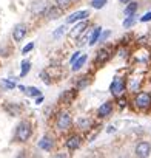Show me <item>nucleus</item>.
Here are the masks:
<instances>
[{
  "mask_svg": "<svg viewBox=\"0 0 151 158\" xmlns=\"http://www.w3.org/2000/svg\"><path fill=\"white\" fill-rule=\"evenodd\" d=\"M110 90H111V93H113L114 96H117V98H119V96L125 92V81H123L122 77L116 76V77L113 79V82H111Z\"/></svg>",
  "mask_w": 151,
  "mask_h": 158,
  "instance_id": "4",
  "label": "nucleus"
},
{
  "mask_svg": "<svg viewBox=\"0 0 151 158\" xmlns=\"http://www.w3.org/2000/svg\"><path fill=\"white\" fill-rule=\"evenodd\" d=\"M88 16H90L88 11H77V13L71 14V16L66 19V22H68V23H72V22H77V20H83V19H87Z\"/></svg>",
  "mask_w": 151,
  "mask_h": 158,
  "instance_id": "9",
  "label": "nucleus"
},
{
  "mask_svg": "<svg viewBox=\"0 0 151 158\" xmlns=\"http://www.w3.org/2000/svg\"><path fill=\"white\" fill-rule=\"evenodd\" d=\"M79 146H80V136H77V135H72V136L66 141V147H68L69 150L79 149Z\"/></svg>",
  "mask_w": 151,
  "mask_h": 158,
  "instance_id": "11",
  "label": "nucleus"
},
{
  "mask_svg": "<svg viewBox=\"0 0 151 158\" xmlns=\"http://www.w3.org/2000/svg\"><path fill=\"white\" fill-rule=\"evenodd\" d=\"M48 8H49L48 0H34L31 5V13L34 16H42L45 14V11H48Z\"/></svg>",
  "mask_w": 151,
  "mask_h": 158,
  "instance_id": "3",
  "label": "nucleus"
},
{
  "mask_svg": "<svg viewBox=\"0 0 151 158\" xmlns=\"http://www.w3.org/2000/svg\"><path fill=\"white\" fill-rule=\"evenodd\" d=\"M108 34H110V33H108V31H106V33H105V34H103V36H102V37H100V40H103V39H106V37H108Z\"/></svg>",
  "mask_w": 151,
  "mask_h": 158,
  "instance_id": "32",
  "label": "nucleus"
},
{
  "mask_svg": "<svg viewBox=\"0 0 151 158\" xmlns=\"http://www.w3.org/2000/svg\"><path fill=\"white\" fill-rule=\"evenodd\" d=\"M79 56H80V53H79V51H76V53L72 54V57H71V64H74L76 60H77V59H79Z\"/></svg>",
  "mask_w": 151,
  "mask_h": 158,
  "instance_id": "29",
  "label": "nucleus"
},
{
  "mask_svg": "<svg viewBox=\"0 0 151 158\" xmlns=\"http://www.w3.org/2000/svg\"><path fill=\"white\" fill-rule=\"evenodd\" d=\"M134 104H136V107H139V109H142V110L151 107V95L146 93V92L139 93V95L136 96V99H134Z\"/></svg>",
  "mask_w": 151,
  "mask_h": 158,
  "instance_id": "2",
  "label": "nucleus"
},
{
  "mask_svg": "<svg viewBox=\"0 0 151 158\" xmlns=\"http://www.w3.org/2000/svg\"><path fill=\"white\" fill-rule=\"evenodd\" d=\"M119 106H120V107H125V106H126V101H125L123 98H120V99H119Z\"/></svg>",
  "mask_w": 151,
  "mask_h": 158,
  "instance_id": "30",
  "label": "nucleus"
},
{
  "mask_svg": "<svg viewBox=\"0 0 151 158\" xmlns=\"http://www.w3.org/2000/svg\"><path fill=\"white\" fill-rule=\"evenodd\" d=\"M120 2H122V3H126V2H130V0H120Z\"/></svg>",
  "mask_w": 151,
  "mask_h": 158,
  "instance_id": "33",
  "label": "nucleus"
},
{
  "mask_svg": "<svg viewBox=\"0 0 151 158\" xmlns=\"http://www.w3.org/2000/svg\"><path fill=\"white\" fill-rule=\"evenodd\" d=\"M43 101V96H37V99H36V104H40Z\"/></svg>",
  "mask_w": 151,
  "mask_h": 158,
  "instance_id": "31",
  "label": "nucleus"
},
{
  "mask_svg": "<svg viewBox=\"0 0 151 158\" xmlns=\"http://www.w3.org/2000/svg\"><path fill=\"white\" fill-rule=\"evenodd\" d=\"M26 93L29 96H40V90L36 87H26Z\"/></svg>",
  "mask_w": 151,
  "mask_h": 158,
  "instance_id": "22",
  "label": "nucleus"
},
{
  "mask_svg": "<svg viewBox=\"0 0 151 158\" xmlns=\"http://www.w3.org/2000/svg\"><path fill=\"white\" fill-rule=\"evenodd\" d=\"M60 10H62L60 6H59V8H54V6L48 8L46 17H48V19H52V20H54V19H59V17H60Z\"/></svg>",
  "mask_w": 151,
  "mask_h": 158,
  "instance_id": "15",
  "label": "nucleus"
},
{
  "mask_svg": "<svg viewBox=\"0 0 151 158\" xmlns=\"http://www.w3.org/2000/svg\"><path fill=\"white\" fill-rule=\"evenodd\" d=\"M110 59V51L106 48H102L99 53H97V57H96V64H105L106 60Z\"/></svg>",
  "mask_w": 151,
  "mask_h": 158,
  "instance_id": "12",
  "label": "nucleus"
},
{
  "mask_svg": "<svg viewBox=\"0 0 151 158\" xmlns=\"http://www.w3.org/2000/svg\"><path fill=\"white\" fill-rule=\"evenodd\" d=\"M39 147L43 149V150H51L54 147V141L51 136H43L40 141H39Z\"/></svg>",
  "mask_w": 151,
  "mask_h": 158,
  "instance_id": "10",
  "label": "nucleus"
},
{
  "mask_svg": "<svg viewBox=\"0 0 151 158\" xmlns=\"http://www.w3.org/2000/svg\"><path fill=\"white\" fill-rule=\"evenodd\" d=\"M91 124H93V121H91L88 116H82V118H79V121H77V126H79V129H82V130H90Z\"/></svg>",
  "mask_w": 151,
  "mask_h": 158,
  "instance_id": "13",
  "label": "nucleus"
},
{
  "mask_svg": "<svg viewBox=\"0 0 151 158\" xmlns=\"http://www.w3.org/2000/svg\"><path fill=\"white\" fill-rule=\"evenodd\" d=\"M71 124H72V119H71V116H69L68 113H59V116H57V119H56L57 129H60V130H68V129L71 127Z\"/></svg>",
  "mask_w": 151,
  "mask_h": 158,
  "instance_id": "5",
  "label": "nucleus"
},
{
  "mask_svg": "<svg viewBox=\"0 0 151 158\" xmlns=\"http://www.w3.org/2000/svg\"><path fill=\"white\" fill-rule=\"evenodd\" d=\"M2 84H3L6 89H14V87H16V82H11V81H8V79H3Z\"/></svg>",
  "mask_w": 151,
  "mask_h": 158,
  "instance_id": "24",
  "label": "nucleus"
},
{
  "mask_svg": "<svg viewBox=\"0 0 151 158\" xmlns=\"http://www.w3.org/2000/svg\"><path fill=\"white\" fill-rule=\"evenodd\" d=\"M100 33H102V28H100V27H96L94 31H93V34H91V37H90V45H94V44L99 40Z\"/></svg>",
  "mask_w": 151,
  "mask_h": 158,
  "instance_id": "16",
  "label": "nucleus"
},
{
  "mask_svg": "<svg viewBox=\"0 0 151 158\" xmlns=\"http://www.w3.org/2000/svg\"><path fill=\"white\" fill-rule=\"evenodd\" d=\"M149 152H151V146H149V143L142 141V143H139V144L136 146V155H137V156H148Z\"/></svg>",
  "mask_w": 151,
  "mask_h": 158,
  "instance_id": "7",
  "label": "nucleus"
},
{
  "mask_svg": "<svg viewBox=\"0 0 151 158\" xmlns=\"http://www.w3.org/2000/svg\"><path fill=\"white\" fill-rule=\"evenodd\" d=\"M87 62V56H82V57H79L77 60H76L74 64H72V70L74 71H77V70H80L82 68V65Z\"/></svg>",
  "mask_w": 151,
  "mask_h": 158,
  "instance_id": "19",
  "label": "nucleus"
},
{
  "mask_svg": "<svg viewBox=\"0 0 151 158\" xmlns=\"http://www.w3.org/2000/svg\"><path fill=\"white\" fill-rule=\"evenodd\" d=\"M137 11V3L131 2L126 8H125V16H134V13Z\"/></svg>",
  "mask_w": 151,
  "mask_h": 158,
  "instance_id": "18",
  "label": "nucleus"
},
{
  "mask_svg": "<svg viewBox=\"0 0 151 158\" xmlns=\"http://www.w3.org/2000/svg\"><path fill=\"white\" fill-rule=\"evenodd\" d=\"M87 85H88V79L82 77V81H79V84H77V89H85Z\"/></svg>",
  "mask_w": 151,
  "mask_h": 158,
  "instance_id": "25",
  "label": "nucleus"
},
{
  "mask_svg": "<svg viewBox=\"0 0 151 158\" xmlns=\"http://www.w3.org/2000/svg\"><path fill=\"white\" fill-rule=\"evenodd\" d=\"M97 113H99L100 118H106V116H110V115L113 113V104H111V102H103V104L99 107Z\"/></svg>",
  "mask_w": 151,
  "mask_h": 158,
  "instance_id": "8",
  "label": "nucleus"
},
{
  "mask_svg": "<svg viewBox=\"0 0 151 158\" xmlns=\"http://www.w3.org/2000/svg\"><path fill=\"white\" fill-rule=\"evenodd\" d=\"M26 31H28L26 25H23V23L16 25V27H14V30H13V39H14L16 42H22V40H23V37L26 36Z\"/></svg>",
  "mask_w": 151,
  "mask_h": 158,
  "instance_id": "6",
  "label": "nucleus"
},
{
  "mask_svg": "<svg viewBox=\"0 0 151 158\" xmlns=\"http://www.w3.org/2000/svg\"><path fill=\"white\" fill-rule=\"evenodd\" d=\"M31 70V62L29 60H23L22 62V71H20V77H25Z\"/></svg>",
  "mask_w": 151,
  "mask_h": 158,
  "instance_id": "17",
  "label": "nucleus"
},
{
  "mask_svg": "<svg viewBox=\"0 0 151 158\" xmlns=\"http://www.w3.org/2000/svg\"><path fill=\"white\" fill-rule=\"evenodd\" d=\"M29 136H31V124L26 121L20 123L17 126V130H16V139L19 143H25L29 139Z\"/></svg>",
  "mask_w": 151,
  "mask_h": 158,
  "instance_id": "1",
  "label": "nucleus"
},
{
  "mask_svg": "<svg viewBox=\"0 0 151 158\" xmlns=\"http://www.w3.org/2000/svg\"><path fill=\"white\" fill-rule=\"evenodd\" d=\"M134 22H136V20H134V17H133V16H128V19L123 22V27H125V28H130V27H133V25H134Z\"/></svg>",
  "mask_w": 151,
  "mask_h": 158,
  "instance_id": "23",
  "label": "nucleus"
},
{
  "mask_svg": "<svg viewBox=\"0 0 151 158\" xmlns=\"http://www.w3.org/2000/svg\"><path fill=\"white\" fill-rule=\"evenodd\" d=\"M33 48H34V44L31 42V44H28V45H26V47H25V48L22 50V53H23V54H26V53H28V51H31Z\"/></svg>",
  "mask_w": 151,
  "mask_h": 158,
  "instance_id": "27",
  "label": "nucleus"
},
{
  "mask_svg": "<svg viewBox=\"0 0 151 158\" xmlns=\"http://www.w3.org/2000/svg\"><path fill=\"white\" fill-rule=\"evenodd\" d=\"M91 5H93V8H96V10H100V8H103V6L106 5V0H93V2H91Z\"/></svg>",
  "mask_w": 151,
  "mask_h": 158,
  "instance_id": "20",
  "label": "nucleus"
},
{
  "mask_svg": "<svg viewBox=\"0 0 151 158\" xmlns=\"http://www.w3.org/2000/svg\"><path fill=\"white\" fill-rule=\"evenodd\" d=\"M65 30H66V27H60V28H59V30L54 33V37H56V39H57V37H60V36L65 33Z\"/></svg>",
  "mask_w": 151,
  "mask_h": 158,
  "instance_id": "26",
  "label": "nucleus"
},
{
  "mask_svg": "<svg viewBox=\"0 0 151 158\" xmlns=\"http://www.w3.org/2000/svg\"><path fill=\"white\" fill-rule=\"evenodd\" d=\"M71 2H72V0H56V3H57V6H60L62 10L68 8V6L71 5Z\"/></svg>",
  "mask_w": 151,
  "mask_h": 158,
  "instance_id": "21",
  "label": "nucleus"
},
{
  "mask_svg": "<svg viewBox=\"0 0 151 158\" xmlns=\"http://www.w3.org/2000/svg\"><path fill=\"white\" fill-rule=\"evenodd\" d=\"M151 20V13H146L142 19H140V22H149Z\"/></svg>",
  "mask_w": 151,
  "mask_h": 158,
  "instance_id": "28",
  "label": "nucleus"
},
{
  "mask_svg": "<svg viewBox=\"0 0 151 158\" xmlns=\"http://www.w3.org/2000/svg\"><path fill=\"white\" fill-rule=\"evenodd\" d=\"M85 27H87V22H80V23H77V25H76V27L71 30V33H69V37H72V39H74V37H77V36L82 33V30H83Z\"/></svg>",
  "mask_w": 151,
  "mask_h": 158,
  "instance_id": "14",
  "label": "nucleus"
}]
</instances>
